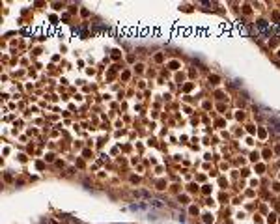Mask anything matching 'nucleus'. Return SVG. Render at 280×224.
Segmentation results:
<instances>
[{
  "label": "nucleus",
  "mask_w": 280,
  "mask_h": 224,
  "mask_svg": "<svg viewBox=\"0 0 280 224\" xmlns=\"http://www.w3.org/2000/svg\"><path fill=\"white\" fill-rule=\"evenodd\" d=\"M269 123H271V127H273V131H276V133H280V121H278L276 118H271V120H269Z\"/></svg>",
  "instance_id": "nucleus-1"
}]
</instances>
